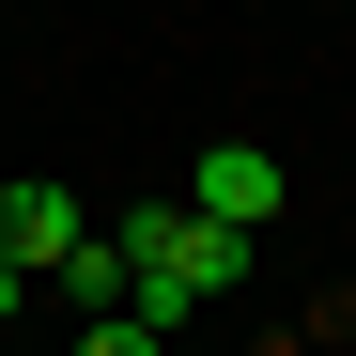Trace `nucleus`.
Instances as JSON below:
<instances>
[{"label": "nucleus", "mask_w": 356, "mask_h": 356, "mask_svg": "<svg viewBox=\"0 0 356 356\" xmlns=\"http://www.w3.org/2000/svg\"><path fill=\"white\" fill-rule=\"evenodd\" d=\"M108 248H124V279H140L124 310H140L155 341L186 325L202 294H248V232H217V217H186V202H140L124 232H108Z\"/></svg>", "instance_id": "1"}, {"label": "nucleus", "mask_w": 356, "mask_h": 356, "mask_svg": "<svg viewBox=\"0 0 356 356\" xmlns=\"http://www.w3.org/2000/svg\"><path fill=\"white\" fill-rule=\"evenodd\" d=\"M47 294H63V310H78V325H108V310H124V294H140V279H124V248H108V232H78V264H63V279H47Z\"/></svg>", "instance_id": "4"}, {"label": "nucleus", "mask_w": 356, "mask_h": 356, "mask_svg": "<svg viewBox=\"0 0 356 356\" xmlns=\"http://www.w3.org/2000/svg\"><path fill=\"white\" fill-rule=\"evenodd\" d=\"M186 217H217V232H264V217H279V155H264V140H217V155L186 170Z\"/></svg>", "instance_id": "2"}, {"label": "nucleus", "mask_w": 356, "mask_h": 356, "mask_svg": "<svg viewBox=\"0 0 356 356\" xmlns=\"http://www.w3.org/2000/svg\"><path fill=\"white\" fill-rule=\"evenodd\" d=\"M78 232H93V217H78L63 186H0V264H16V279H63Z\"/></svg>", "instance_id": "3"}, {"label": "nucleus", "mask_w": 356, "mask_h": 356, "mask_svg": "<svg viewBox=\"0 0 356 356\" xmlns=\"http://www.w3.org/2000/svg\"><path fill=\"white\" fill-rule=\"evenodd\" d=\"M78 356H155V325H140V310H108V325H78Z\"/></svg>", "instance_id": "5"}, {"label": "nucleus", "mask_w": 356, "mask_h": 356, "mask_svg": "<svg viewBox=\"0 0 356 356\" xmlns=\"http://www.w3.org/2000/svg\"><path fill=\"white\" fill-rule=\"evenodd\" d=\"M16 310H31V279H16V264H0V325H16Z\"/></svg>", "instance_id": "6"}]
</instances>
